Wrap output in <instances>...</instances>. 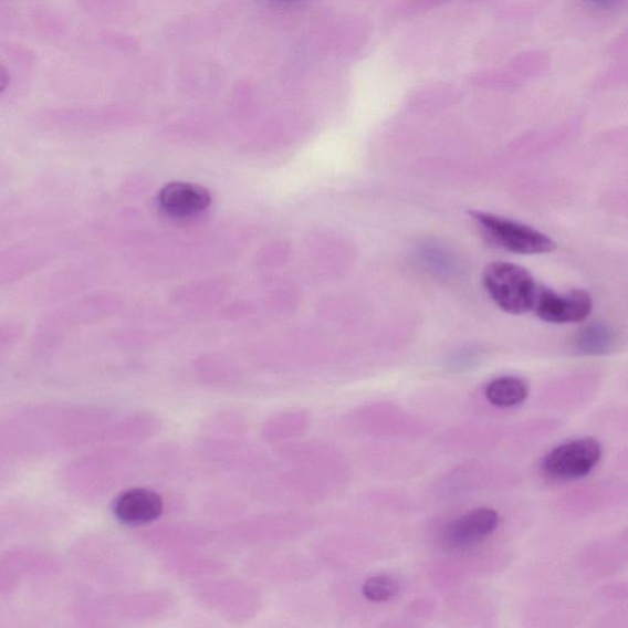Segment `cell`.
Wrapping results in <instances>:
<instances>
[{"label":"cell","mask_w":628,"mask_h":628,"mask_svg":"<svg viewBox=\"0 0 628 628\" xmlns=\"http://www.w3.org/2000/svg\"><path fill=\"white\" fill-rule=\"evenodd\" d=\"M275 2H295V0H275Z\"/></svg>","instance_id":"cell-13"},{"label":"cell","mask_w":628,"mask_h":628,"mask_svg":"<svg viewBox=\"0 0 628 628\" xmlns=\"http://www.w3.org/2000/svg\"><path fill=\"white\" fill-rule=\"evenodd\" d=\"M10 83V74L4 65H0V93H3Z\"/></svg>","instance_id":"cell-11"},{"label":"cell","mask_w":628,"mask_h":628,"mask_svg":"<svg viewBox=\"0 0 628 628\" xmlns=\"http://www.w3.org/2000/svg\"><path fill=\"white\" fill-rule=\"evenodd\" d=\"M615 332L605 323H593L579 331L574 341V349L579 355L601 356L615 350Z\"/></svg>","instance_id":"cell-9"},{"label":"cell","mask_w":628,"mask_h":628,"mask_svg":"<svg viewBox=\"0 0 628 628\" xmlns=\"http://www.w3.org/2000/svg\"><path fill=\"white\" fill-rule=\"evenodd\" d=\"M164 502L159 493L133 489L121 493L114 504L115 517L129 526L149 524L160 519Z\"/></svg>","instance_id":"cell-6"},{"label":"cell","mask_w":628,"mask_h":628,"mask_svg":"<svg viewBox=\"0 0 628 628\" xmlns=\"http://www.w3.org/2000/svg\"><path fill=\"white\" fill-rule=\"evenodd\" d=\"M587 2L603 8H610L615 0H587Z\"/></svg>","instance_id":"cell-12"},{"label":"cell","mask_w":628,"mask_h":628,"mask_svg":"<svg viewBox=\"0 0 628 628\" xmlns=\"http://www.w3.org/2000/svg\"><path fill=\"white\" fill-rule=\"evenodd\" d=\"M159 205L167 216L187 219L207 210L211 205V196L205 187L174 182L161 189Z\"/></svg>","instance_id":"cell-7"},{"label":"cell","mask_w":628,"mask_h":628,"mask_svg":"<svg viewBox=\"0 0 628 628\" xmlns=\"http://www.w3.org/2000/svg\"><path fill=\"white\" fill-rule=\"evenodd\" d=\"M530 396V386L520 377L503 376L493 379L485 397L493 407L510 409L521 406Z\"/></svg>","instance_id":"cell-8"},{"label":"cell","mask_w":628,"mask_h":628,"mask_svg":"<svg viewBox=\"0 0 628 628\" xmlns=\"http://www.w3.org/2000/svg\"><path fill=\"white\" fill-rule=\"evenodd\" d=\"M593 302L585 290H571L558 294L543 286L534 312L541 320L553 324L579 323L590 316Z\"/></svg>","instance_id":"cell-5"},{"label":"cell","mask_w":628,"mask_h":628,"mask_svg":"<svg viewBox=\"0 0 628 628\" xmlns=\"http://www.w3.org/2000/svg\"><path fill=\"white\" fill-rule=\"evenodd\" d=\"M499 523L495 510L484 507L470 511L444 526L440 542L448 550L474 547L486 541L498 530Z\"/></svg>","instance_id":"cell-4"},{"label":"cell","mask_w":628,"mask_h":628,"mask_svg":"<svg viewBox=\"0 0 628 628\" xmlns=\"http://www.w3.org/2000/svg\"><path fill=\"white\" fill-rule=\"evenodd\" d=\"M484 286L493 302L514 316L534 311L543 287L525 268L507 262L486 266Z\"/></svg>","instance_id":"cell-1"},{"label":"cell","mask_w":628,"mask_h":628,"mask_svg":"<svg viewBox=\"0 0 628 628\" xmlns=\"http://www.w3.org/2000/svg\"><path fill=\"white\" fill-rule=\"evenodd\" d=\"M471 217L492 243L509 252L534 255L553 252L556 249L553 239L522 222L484 211H473Z\"/></svg>","instance_id":"cell-2"},{"label":"cell","mask_w":628,"mask_h":628,"mask_svg":"<svg viewBox=\"0 0 628 628\" xmlns=\"http://www.w3.org/2000/svg\"><path fill=\"white\" fill-rule=\"evenodd\" d=\"M601 446L594 439H580L561 444L544 458V474L556 481H574L587 477L598 465Z\"/></svg>","instance_id":"cell-3"},{"label":"cell","mask_w":628,"mask_h":628,"mask_svg":"<svg viewBox=\"0 0 628 628\" xmlns=\"http://www.w3.org/2000/svg\"><path fill=\"white\" fill-rule=\"evenodd\" d=\"M398 593V582L387 575L368 578L363 587L364 597L374 603H386L395 599Z\"/></svg>","instance_id":"cell-10"}]
</instances>
